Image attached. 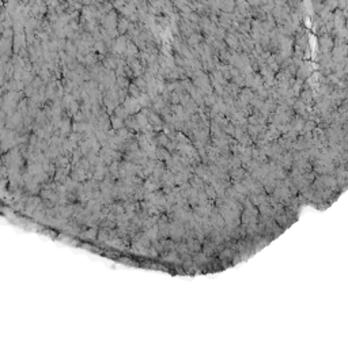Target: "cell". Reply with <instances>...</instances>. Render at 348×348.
<instances>
[{"label": "cell", "mask_w": 348, "mask_h": 348, "mask_svg": "<svg viewBox=\"0 0 348 348\" xmlns=\"http://www.w3.org/2000/svg\"><path fill=\"white\" fill-rule=\"evenodd\" d=\"M226 40H227V42H229V45H230V46H233V48H235V46H237V44H238V41H237V38H235V37H234V36H231V34H229Z\"/></svg>", "instance_id": "2"}, {"label": "cell", "mask_w": 348, "mask_h": 348, "mask_svg": "<svg viewBox=\"0 0 348 348\" xmlns=\"http://www.w3.org/2000/svg\"><path fill=\"white\" fill-rule=\"evenodd\" d=\"M190 182H192V186L193 188H199V186H200V184H201V180H200L199 177H192Z\"/></svg>", "instance_id": "3"}, {"label": "cell", "mask_w": 348, "mask_h": 348, "mask_svg": "<svg viewBox=\"0 0 348 348\" xmlns=\"http://www.w3.org/2000/svg\"><path fill=\"white\" fill-rule=\"evenodd\" d=\"M231 174H233V178H235V180H238V178H239V180H241V178L244 177L245 172L242 170V169H241V170H239V169H234Z\"/></svg>", "instance_id": "1"}]
</instances>
